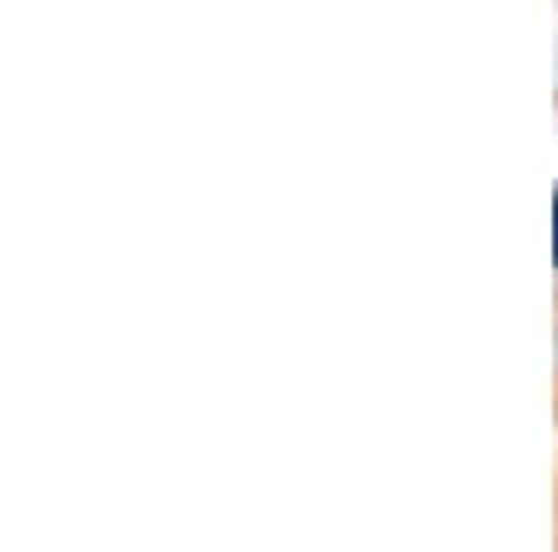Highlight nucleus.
Segmentation results:
<instances>
[{
  "label": "nucleus",
  "instance_id": "obj_1",
  "mask_svg": "<svg viewBox=\"0 0 558 552\" xmlns=\"http://www.w3.org/2000/svg\"><path fill=\"white\" fill-rule=\"evenodd\" d=\"M553 257H558V196H553Z\"/></svg>",
  "mask_w": 558,
  "mask_h": 552
}]
</instances>
